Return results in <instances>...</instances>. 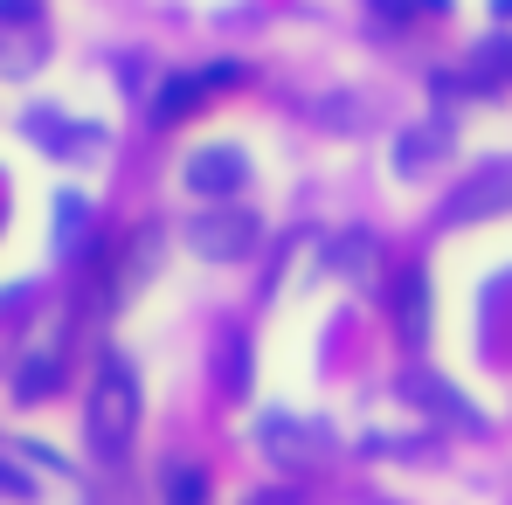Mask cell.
Segmentation results:
<instances>
[{
    "mask_svg": "<svg viewBox=\"0 0 512 505\" xmlns=\"http://www.w3.org/2000/svg\"><path fill=\"white\" fill-rule=\"evenodd\" d=\"M0 492H14V499H35V485H28L14 464H0Z\"/></svg>",
    "mask_w": 512,
    "mask_h": 505,
    "instance_id": "16",
    "label": "cell"
},
{
    "mask_svg": "<svg viewBox=\"0 0 512 505\" xmlns=\"http://www.w3.org/2000/svg\"><path fill=\"white\" fill-rule=\"evenodd\" d=\"M506 208H512V167H478V173H464V187L436 208V222L443 229H471V222L506 215Z\"/></svg>",
    "mask_w": 512,
    "mask_h": 505,
    "instance_id": "2",
    "label": "cell"
},
{
    "mask_svg": "<svg viewBox=\"0 0 512 505\" xmlns=\"http://www.w3.org/2000/svg\"><path fill=\"white\" fill-rule=\"evenodd\" d=\"M243 173H250V160H243L236 146H201V153L187 160V187L208 194V201H229V194L243 187Z\"/></svg>",
    "mask_w": 512,
    "mask_h": 505,
    "instance_id": "5",
    "label": "cell"
},
{
    "mask_svg": "<svg viewBox=\"0 0 512 505\" xmlns=\"http://www.w3.org/2000/svg\"><path fill=\"white\" fill-rule=\"evenodd\" d=\"M132 429H139V374H132L118 353H104V367H97V381H90L84 436H90L97 457H118V450L132 443Z\"/></svg>",
    "mask_w": 512,
    "mask_h": 505,
    "instance_id": "1",
    "label": "cell"
},
{
    "mask_svg": "<svg viewBox=\"0 0 512 505\" xmlns=\"http://www.w3.org/2000/svg\"><path fill=\"white\" fill-rule=\"evenodd\" d=\"M443 153H450V125H416V132L395 139V167L402 173H423L429 160H443Z\"/></svg>",
    "mask_w": 512,
    "mask_h": 505,
    "instance_id": "8",
    "label": "cell"
},
{
    "mask_svg": "<svg viewBox=\"0 0 512 505\" xmlns=\"http://www.w3.org/2000/svg\"><path fill=\"white\" fill-rule=\"evenodd\" d=\"M492 7H499V21H512V0H492Z\"/></svg>",
    "mask_w": 512,
    "mask_h": 505,
    "instance_id": "18",
    "label": "cell"
},
{
    "mask_svg": "<svg viewBox=\"0 0 512 505\" xmlns=\"http://www.w3.org/2000/svg\"><path fill=\"white\" fill-rule=\"evenodd\" d=\"M326 270H333L340 284H381V243H374L367 229H340V236L326 243Z\"/></svg>",
    "mask_w": 512,
    "mask_h": 505,
    "instance_id": "6",
    "label": "cell"
},
{
    "mask_svg": "<svg viewBox=\"0 0 512 505\" xmlns=\"http://www.w3.org/2000/svg\"><path fill=\"white\" fill-rule=\"evenodd\" d=\"M167 505H208V478L194 464H167Z\"/></svg>",
    "mask_w": 512,
    "mask_h": 505,
    "instance_id": "13",
    "label": "cell"
},
{
    "mask_svg": "<svg viewBox=\"0 0 512 505\" xmlns=\"http://www.w3.org/2000/svg\"><path fill=\"white\" fill-rule=\"evenodd\" d=\"M0 49H7V70H35V56H42V35H35V28H14Z\"/></svg>",
    "mask_w": 512,
    "mask_h": 505,
    "instance_id": "14",
    "label": "cell"
},
{
    "mask_svg": "<svg viewBox=\"0 0 512 505\" xmlns=\"http://www.w3.org/2000/svg\"><path fill=\"white\" fill-rule=\"evenodd\" d=\"M187 250L208 256V263H236V256L256 250V222L243 215V208H215V215L187 222Z\"/></svg>",
    "mask_w": 512,
    "mask_h": 505,
    "instance_id": "3",
    "label": "cell"
},
{
    "mask_svg": "<svg viewBox=\"0 0 512 505\" xmlns=\"http://www.w3.org/2000/svg\"><path fill=\"white\" fill-rule=\"evenodd\" d=\"M222 374H229V388L250 381V353H243V339H236V333H229V360H222Z\"/></svg>",
    "mask_w": 512,
    "mask_h": 505,
    "instance_id": "15",
    "label": "cell"
},
{
    "mask_svg": "<svg viewBox=\"0 0 512 505\" xmlns=\"http://www.w3.org/2000/svg\"><path fill=\"white\" fill-rule=\"evenodd\" d=\"M402 388H409V395L423 402L429 416H450L457 429H478V409H471V402H464V395H457V388H450L443 374H423V367H409V374H402Z\"/></svg>",
    "mask_w": 512,
    "mask_h": 505,
    "instance_id": "7",
    "label": "cell"
},
{
    "mask_svg": "<svg viewBox=\"0 0 512 505\" xmlns=\"http://www.w3.org/2000/svg\"><path fill=\"white\" fill-rule=\"evenodd\" d=\"M63 388V353H35V360H21V374H14V395L21 402H49Z\"/></svg>",
    "mask_w": 512,
    "mask_h": 505,
    "instance_id": "9",
    "label": "cell"
},
{
    "mask_svg": "<svg viewBox=\"0 0 512 505\" xmlns=\"http://www.w3.org/2000/svg\"><path fill=\"white\" fill-rule=\"evenodd\" d=\"M56 222H63L56 250H63V256H77V250H84V222H90V208L77 201V194H63V201H56Z\"/></svg>",
    "mask_w": 512,
    "mask_h": 505,
    "instance_id": "12",
    "label": "cell"
},
{
    "mask_svg": "<svg viewBox=\"0 0 512 505\" xmlns=\"http://www.w3.org/2000/svg\"><path fill=\"white\" fill-rule=\"evenodd\" d=\"M374 7H381V14H409V0H374Z\"/></svg>",
    "mask_w": 512,
    "mask_h": 505,
    "instance_id": "17",
    "label": "cell"
},
{
    "mask_svg": "<svg viewBox=\"0 0 512 505\" xmlns=\"http://www.w3.org/2000/svg\"><path fill=\"white\" fill-rule=\"evenodd\" d=\"M388 326L402 346H423L429 339V277L423 270H395L388 277Z\"/></svg>",
    "mask_w": 512,
    "mask_h": 505,
    "instance_id": "4",
    "label": "cell"
},
{
    "mask_svg": "<svg viewBox=\"0 0 512 505\" xmlns=\"http://www.w3.org/2000/svg\"><path fill=\"white\" fill-rule=\"evenodd\" d=\"M201 90H208L201 77H167V84H160V97H153V125H180V111H187Z\"/></svg>",
    "mask_w": 512,
    "mask_h": 505,
    "instance_id": "10",
    "label": "cell"
},
{
    "mask_svg": "<svg viewBox=\"0 0 512 505\" xmlns=\"http://www.w3.org/2000/svg\"><path fill=\"white\" fill-rule=\"evenodd\" d=\"M263 443H270V457H277V464H305V457H312V450H305V429H298V422H284V416L263 422Z\"/></svg>",
    "mask_w": 512,
    "mask_h": 505,
    "instance_id": "11",
    "label": "cell"
}]
</instances>
